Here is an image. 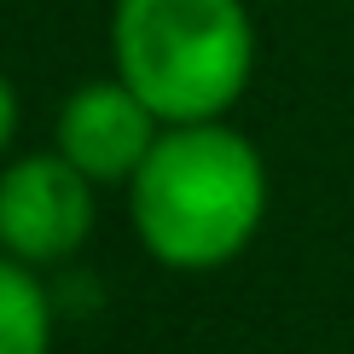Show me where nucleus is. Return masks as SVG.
<instances>
[{
    "instance_id": "1",
    "label": "nucleus",
    "mask_w": 354,
    "mask_h": 354,
    "mask_svg": "<svg viewBox=\"0 0 354 354\" xmlns=\"http://www.w3.org/2000/svg\"><path fill=\"white\" fill-rule=\"evenodd\" d=\"M268 215L261 151L227 122L163 128L128 180V221L140 244L174 273H209L244 256Z\"/></svg>"
},
{
    "instance_id": "3",
    "label": "nucleus",
    "mask_w": 354,
    "mask_h": 354,
    "mask_svg": "<svg viewBox=\"0 0 354 354\" xmlns=\"http://www.w3.org/2000/svg\"><path fill=\"white\" fill-rule=\"evenodd\" d=\"M93 232V180L64 151H35L0 169V250L53 268L70 261Z\"/></svg>"
},
{
    "instance_id": "6",
    "label": "nucleus",
    "mask_w": 354,
    "mask_h": 354,
    "mask_svg": "<svg viewBox=\"0 0 354 354\" xmlns=\"http://www.w3.org/2000/svg\"><path fill=\"white\" fill-rule=\"evenodd\" d=\"M12 134H18V93H12L6 76H0V151L12 145Z\"/></svg>"
},
{
    "instance_id": "4",
    "label": "nucleus",
    "mask_w": 354,
    "mask_h": 354,
    "mask_svg": "<svg viewBox=\"0 0 354 354\" xmlns=\"http://www.w3.org/2000/svg\"><path fill=\"white\" fill-rule=\"evenodd\" d=\"M151 145H157V116L122 76L116 82H82L64 99V111H58V145L53 151H64L93 186L134 180L140 163L151 157Z\"/></svg>"
},
{
    "instance_id": "5",
    "label": "nucleus",
    "mask_w": 354,
    "mask_h": 354,
    "mask_svg": "<svg viewBox=\"0 0 354 354\" xmlns=\"http://www.w3.org/2000/svg\"><path fill=\"white\" fill-rule=\"evenodd\" d=\"M53 348V302L29 261L0 250V354H47Z\"/></svg>"
},
{
    "instance_id": "2",
    "label": "nucleus",
    "mask_w": 354,
    "mask_h": 354,
    "mask_svg": "<svg viewBox=\"0 0 354 354\" xmlns=\"http://www.w3.org/2000/svg\"><path fill=\"white\" fill-rule=\"evenodd\" d=\"M116 76L157 122H221L256 64L244 0H116Z\"/></svg>"
}]
</instances>
